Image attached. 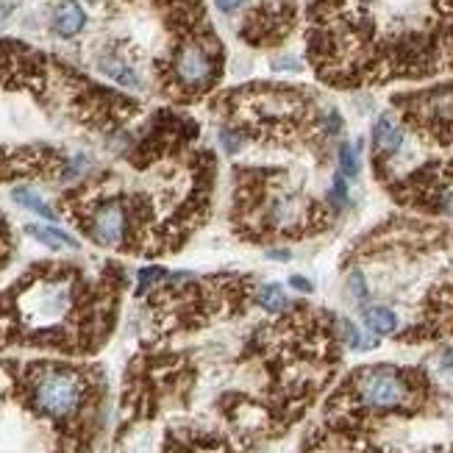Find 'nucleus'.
<instances>
[{
    "mask_svg": "<svg viewBox=\"0 0 453 453\" xmlns=\"http://www.w3.org/2000/svg\"><path fill=\"white\" fill-rule=\"evenodd\" d=\"M131 170H100L56 197L59 212L89 242L156 259L181 251L212 217L217 156L184 145L162 156L123 151Z\"/></svg>",
    "mask_w": 453,
    "mask_h": 453,
    "instance_id": "nucleus-1",
    "label": "nucleus"
},
{
    "mask_svg": "<svg viewBox=\"0 0 453 453\" xmlns=\"http://www.w3.org/2000/svg\"><path fill=\"white\" fill-rule=\"evenodd\" d=\"M306 59L331 89L453 72V0H306Z\"/></svg>",
    "mask_w": 453,
    "mask_h": 453,
    "instance_id": "nucleus-2",
    "label": "nucleus"
},
{
    "mask_svg": "<svg viewBox=\"0 0 453 453\" xmlns=\"http://www.w3.org/2000/svg\"><path fill=\"white\" fill-rule=\"evenodd\" d=\"M129 273L120 261H36L0 292V351L95 356L117 328Z\"/></svg>",
    "mask_w": 453,
    "mask_h": 453,
    "instance_id": "nucleus-3",
    "label": "nucleus"
},
{
    "mask_svg": "<svg viewBox=\"0 0 453 453\" xmlns=\"http://www.w3.org/2000/svg\"><path fill=\"white\" fill-rule=\"evenodd\" d=\"M0 87L9 92H28L53 120L95 133H120L142 114V103L136 97L97 84L59 56L3 36Z\"/></svg>",
    "mask_w": 453,
    "mask_h": 453,
    "instance_id": "nucleus-4",
    "label": "nucleus"
},
{
    "mask_svg": "<svg viewBox=\"0 0 453 453\" xmlns=\"http://www.w3.org/2000/svg\"><path fill=\"white\" fill-rule=\"evenodd\" d=\"M17 387L33 412L62 434L70 453L95 451L106 409L103 367L59 359L20 361Z\"/></svg>",
    "mask_w": 453,
    "mask_h": 453,
    "instance_id": "nucleus-5",
    "label": "nucleus"
},
{
    "mask_svg": "<svg viewBox=\"0 0 453 453\" xmlns=\"http://www.w3.org/2000/svg\"><path fill=\"white\" fill-rule=\"evenodd\" d=\"M253 290L251 275L223 273L195 278L192 273H170L162 284L145 292L148 323L159 337L197 331L212 320L242 315Z\"/></svg>",
    "mask_w": 453,
    "mask_h": 453,
    "instance_id": "nucleus-6",
    "label": "nucleus"
},
{
    "mask_svg": "<svg viewBox=\"0 0 453 453\" xmlns=\"http://www.w3.org/2000/svg\"><path fill=\"white\" fill-rule=\"evenodd\" d=\"M303 0H245L239 39L251 48H278L300 28Z\"/></svg>",
    "mask_w": 453,
    "mask_h": 453,
    "instance_id": "nucleus-7",
    "label": "nucleus"
},
{
    "mask_svg": "<svg viewBox=\"0 0 453 453\" xmlns=\"http://www.w3.org/2000/svg\"><path fill=\"white\" fill-rule=\"evenodd\" d=\"M412 389L395 367H361L356 376L342 387L339 395L331 398L337 406H364L370 412H392L406 406Z\"/></svg>",
    "mask_w": 453,
    "mask_h": 453,
    "instance_id": "nucleus-8",
    "label": "nucleus"
},
{
    "mask_svg": "<svg viewBox=\"0 0 453 453\" xmlns=\"http://www.w3.org/2000/svg\"><path fill=\"white\" fill-rule=\"evenodd\" d=\"M70 159L53 145H0V184L67 181Z\"/></svg>",
    "mask_w": 453,
    "mask_h": 453,
    "instance_id": "nucleus-9",
    "label": "nucleus"
},
{
    "mask_svg": "<svg viewBox=\"0 0 453 453\" xmlns=\"http://www.w3.org/2000/svg\"><path fill=\"white\" fill-rule=\"evenodd\" d=\"M84 26H87V11L78 0H65L53 14V31L65 39H72L75 33H81Z\"/></svg>",
    "mask_w": 453,
    "mask_h": 453,
    "instance_id": "nucleus-10",
    "label": "nucleus"
},
{
    "mask_svg": "<svg viewBox=\"0 0 453 453\" xmlns=\"http://www.w3.org/2000/svg\"><path fill=\"white\" fill-rule=\"evenodd\" d=\"M373 142H376V148L381 151V153H398L400 151V145H403V129L398 126V120L392 117V114H381L378 117V123H376V129H373Z\"/></svg>",
    "mask_w": 453,
    "mask_h": 453,
    "instance_id": "nucleus-11",
    "label": "nucleus"
},
{
    "mask_svg": "<svg viewBox=\"0 0 453 453\" xmlns=\"http://www.w3.org/2000/svg\"><path fill=\"white\" fill-rule=\"evenodd\" d=\"M26 231L36 236L42 245H48V248H53V251H59V248H72V251H78L81 248V242L75 239V236H70L67 231H59V228H42V226H26Z\"/></svg>",
    "mask_w": 453,
    "mask_h": 453,
    "instance_id": "nucleus-12",
    "label": "nucleus"
},
{
    "mask_svg": "<svg viewBox=\"0 0 453 453\" xmlns=\"http://www.w3.org/2000/svg\"><path fill=\"white\" fill-rule=\"evenodd\" d=\"M361 317L373 334H395V328H398V317L387 306H367L361 312Z\"/></svg>",
    "mask_w": 453,
    "mask_h": 453,
    "instance_id": "nucleus-13",
    "label": "nucleus"
},
{
    "mask_svg": "<svg viewBox=\"0 0 453 453\" xmlns=\"http://www.w3.org/2000/svg\"><path fill=\"white\" fill-rule=\"evenodd\" d=\"M11 197H14L20 206H26V209L36 212L39 217H45V220H59V212H56V209H50V206H48V203H45L39 195L31 192V190H26V187H14Z\"/></svg>",
    "mask_w": 453,
    "mask_h": 453,
    "instance_id": "nucleus-14",
    "label": "nucleus"
},
{
    "mask_svg": "<svg viewBox=\"0 0 453 453\" xmlns=\"http://www.w3.org/2000/svg\"><path fill=\"white\" fill-rule=\"evenodd\" d=\"M256 300H259V306L264 312H273V315H281L287 306H290V300H287V295L284 290L278 287V284H264L256 290Z\"/></svg>",
    "mask_w": 453,
    "mask_h": 453,
    "instance_id": "nucleus-15",
    "label": "nucleus"
},
{
    "mask_svg": "<svg viewBox=\"0 0 453 453\" xmlns=\"http://www.w3.org/2000/svg\"><path fill=\"white\" fill-rule=\"evenodd\" d=\"M14 248H17V239H14L11 223H9L6 214L0 212V270L9 267V261L14 256Z\"/></svg>",
    "mask_w": 453,
    "mask_h": 453,
    "instance_id": "nucleus-16",
    "label": "nucleus"
},
{
    "mask_svg": "<svg viewBox=\"0 0 453 453\" xmlns=\"http://www.w3.org/2000/svg\"><path fill=\"white\" fill-rule=\"evenodd\" d=\"M339 325H342V337H345L348 348H354V351H370V348H376V345H378V339H376V337H364V334H361L351 320H342Z\"/></svg>",
    "mask_w": 453,
    "mask_h": 453,
    "instance_id": "nucleus-17",
    "label": "nucleus"
},
{
    "mask_svg": "<svg viewBox=\"0 0 453 453\" xmlns=\"http://www.w3.org/2000/svg\"><path fill=\"white\" fill-rule=\"evenodd\" d=\"M167 275H170V273H167L164 267H159V264L142 267V270H139V284H136V295L142 298L145 292H151L153 287H156V284H162Z\"/></svg>",
    "mask_w": 453,
    "mask_h": 453,
    "instance_id": "nucleus-18",
    "label": "nucleus"
},
{
    "mask_svg": "<svg viewBox=\"0 0 453 453\" xmlns=\"http://www.w3.org/2000/svg\"><path fill=\"white\" fill-rule=\"evenodd\" d=\"M339 173L345 178H356L359 175V156L351 145H342L339 148Z\"/></svg>",
    "mask_w": 453,
    "mask_h": 453,
    "instance_id": "nucleus-19",
    "label": "nucleus"
},
{
    "mask_svg": "<svg viewBox=\"0 0 453 453\" xmlns=\"http://www.w3.org/2000/svg\"><path fill=\"white\" fill-rule=\"evenodd\" d=\"M348 290H351V295H354L356 300H364V298H367V284H364V275H361L359 270L351 273V278H348Z\"/></svg>",
    "mask_w": 453,
    "mask_h": 453,
    "instance_id": "nucleus-20",
    "label": "nucleus"
},
{
    "mask_svg": "<svg viewBox=\"0 0 453 453\" xmlns=\"http://www.w3.org/2000/svg\"><path fill=\"white\" fill-rule=\"evenodd\" d=\"M290 284L298 292H312V281H309V278H303V275H292Z\"/></svg>",
    "mask_w": 453,
    "mask_h": 453,
    "instance_id": "nucleus-21",
    "label": "nucleus"
},
{
    "mask_svg": "<svg viewBox=\"0 0 453 453\" xmlns=\"http://www.w3.org/2000/svg\"><path fill=\"white\" fill-rule=\"evenodd\" d=\"M267 256L275 261H287L290 259V251H267Z\"/></svg>",
    "mask_w": 453,
    "mask_h": 453,
    "instance_id": "nucleus-22",
    "label": "nucleus"
},
{
    "mask_svg": "<svg viewBox=\"0 0 453 453\" xmlns=\"http://www.w3.org/2000/svg\"><path fill=\"white\" fill-rule=\"evenodd\" d=\"M440 364H442V370H453V351H448V354L442 356V361H440Z\"/></svg>",
    "mask_w": 453,
    "mask_h": 453,
    "instance_id": "nucleus-23",
    "label": "nucleus"
},
{
    "mask_svg": "<svg viewBox=\"0 0 453 453\" xmlns=\"http://www.w3.org/2000/svg\"><path fill=\"white\" fill-rule=\"evenodd\" d=\"M445 209H448V212L453 214V192L448 195V200H445Z\"/></svg>",
    "mask_w": 453,
    "mask_h": 453,
    "instance_id": "nucleus-24",
    "label": "nucleus"
}]
</instances>
